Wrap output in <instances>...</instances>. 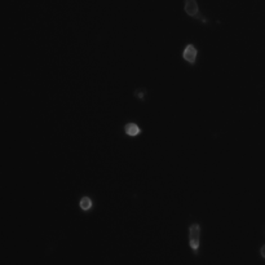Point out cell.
<instances>
[{"label": "cell", "mask_w": 265, "mask_h": 265, "mask_svg": "<svg viewBox=\"0 0 265 265\" xmlns=\"http://www.w3.org/2000/svg\"><path fill=\"white\" fill-rule=\"evenodd\" d=\"M184 11L188 16H190V17L199 18V20H202L203 22H206V20H203L202 15L199 12L197 0H184Z\"/></svg>", "instance_id": "cell-2"}, {"label": "cell", "mask_w": 265, "mask_h": 265, "mask_svg": "<svg viewBox=\"0 0 265 265\" xmlns=\"http://www.w3.org/2000/svg\"><path fill=\"white\" fill-rule=\"evenodd\" d=\"M199 243H201V226L199 224H192L189 226V246L193 252L198 253Z\"/></svg>", "instance_id": "cell-1"}, {"label": "cell", "mask_w": 265, "mask_h": 265, "mask_svg": "<svg viewBox=\"0 0 265 265\" xmlns=\"http://www.w3.org/2000/svg\"><path fill=\"white\" fill-rule=\"evenodd\" d=\"M260 255H261L262 259H265V244L262 246L261 248H260Z\"/></svg>", "instance_id": "cell-6"}, {"label": "cell", "mask_w": 265, "mask_h": 265, "mask_svg": "<svg viewBox=\"0 0 265 265\" xmlns=\"http://www.w3.org/2000/svg\"><path fill=\"white\" fill-rule=\"evenodd\" d=\"M197 56H198V51H197L196 47H194L193 44H188L187 47H185L184 52H183L184 60L188 61L190 65H194L197 60Z\"/></svg>", "instance_id": "cell-3"}, {"label": "cell", "mask_w": 265, "mask_h": 265, "mask_svg": "<svg viewBox=\"0 0 265 265\" xmlns=\"http://www.w3.org/2000/svg\"><path fill=\"white\" fill-rule=\"evenodd\" d=\"M79 206L83 211H90L91 208H92V199L90 197H83L80 199V202H79Z\"/></svg>", "instance_id": "cell-5"}, {"label": "cell", "mask_w": 265, "mask_h": 265, "mask_svg": "<svg viewBox=\"0 0 265 265\" xmlns=\"http://www.w3.org/2000/svg\"><path fill=\"white\" fill-rule=\"evenodd\" d=\"M124 132H126V135L131 136V137H136V136H139L141 133V130H140V127L137 124L131 122V123H127L124 126Z\"/></svg>", "instance_id": "cell-4"}]
</instances>
